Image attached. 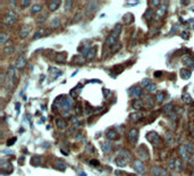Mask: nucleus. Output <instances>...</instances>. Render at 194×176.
I'll use <instances>...</instances> for the list:
<instances>
[{"instance_id": "nucleus-51", "label": "nucleus", "mask_w": 194, "mask_h": 176, "mask_svg": "<svg viewBox=\"0 0 194 176\" xmlns=\"http://www.w3.org/2000/svg\"><path fill=\"white\" fill-rule=\"evenodd\" d=\"M150 83H151V82H150V80H149V78H144V80H142V84H143L145 88H147Z\"/></svg>"}, {"instance_id": "nucleus-7", "label": "nucleus", "mask_w": 194, "mask_h": 176, "mask_svg": "<svg viewBox=\"0 0 194 176\" xmlns=\"http://www.w3.org/2000/svg\"><path fill=\"white\" fill-rule=\"evenodd\" d=\"M133 166H134V169H135L137 173H141L143 174L145 172V167H144V164L142 162V160L140 159H136L133 161Z\"/></svg>"}, {"instance_id": "nucleus-24", "label": "nucleus", "mask_w": 194, "mask_h": 176, "mask_svg": "<svg viewBox=\"0 0 194 176\" xmlns=\"http://www.w3.org/2000/svg\"><path fill=\"white\" fill-rule=\"evenodd\" d=\"M175 169H176L177 172H182V171L184 169V164H183V161H182L180 159H178V158H176V164H175Z\"/></svg>"}, {"instance_id": "nucleus-53", "label": "nucleus", "mask_w": 194, "mask_h": 176, "mask_svg": "<svg viewBox=\"0 0 194 176\" xmlns=\"http://www.w3.org/2000/svg\"><path fill=\"white\" fill-rule=\"evenodd\" d=\"M15 141H16V137L10 139V141L8 140V141H7V145H12V144H14V143H15Z\"/></svg>"}, {"instance_id": "nucleus-44", "label": "nucleus", "mask_w": 194, "mask_h": 176, "mask_svg": "<svg viewBox=\"0 0 194 176\" xmlns=\"http://www.w3.org/2000/svg\"><path fill=\"white\" fill-rule=\"evenodd\" d=\"M102 150H103L104 152H107V151L110 150V143H109V141H107V142H104V143L102 144Z\"/></svg>"}, {"instance_id": "nucleus-15", "label": "nucleus", "mask_w": 194, "mask_h": 176, "mask_svg": "<svg viewBox=\"0 0 194 176\" xmlns=\"http://www.w3.org/2000/svg\"><path fill=\"white\" fill-rule=\"evenodd\" d=\"M60 3H61V1H59V0H52V1H49V3H48V8H49V10H50V12H55V10H57V9L59 8Z\"/></svg>"}, {"instance_id": "nucleus-33", "label": "nucleus", "mask_w": 194, "mask_h": 176, "mask_svg": "<svg viewBox=\"0 0 194 176\" xmlns=\"http://www.w3.org/2000/svg\"><path fill=\"white\" fill-rule=\"evenodd\" d=\"M8 40H9V35H8V34H6L5 32H1V33H0V43H1V44L6 43Z\"/></svg>"}, {"instance_id": "nucleus-26", "label": "nucleus", "mask_w": 194, "mask_h": 176, "mask_svg": "<svg viewBox=\"0 0 194 176\" xmlns=\"http://www.w3.org/2000/svg\"><path fill=\"white\" fill-rule=\"evenodd\" d=\"M166 9H167V5H162L160 6V8L157 10V17H162L166 13Z\"/></svg>"}, {"instance_id": "nucleus-5", "label": "nucleus", "mask_w": 194, "mask_h": 176, "mask_svg": "<svg viewBox=\"0 0 194 176\" xmlns=\"http://www.w3.org/2000/svg\"><path fill=\"white\" fill-rule=\"evenodd\" d=\"M147 139L153 144V145H158L159 143H160V137H159V134L155 132V131H152V132H149L148 134H147Z\"/></svg>"}, {"instance_id": "nucleus-42", "label": "nucleus", "mask_w": 194, "mask_h": 176, "mask_svg": "<svg viewBox=\"0 0 194 176\" xmlns=\"http://www.w3.org/2000/svg\"><path fill=\"white\" fill-rule=\"evenodd\" d=\"M75 113H76L77 115H81V114L83 113V108H82V103H76V106H75Z\"/></svg>"}, {"instance_id": "nucleus-35", "label": "nucleus", "mask_w": 194, "mask_h": 176, "mask_svg": "<svg viewBox=\"0 0 194 176\" xmlns=\"http://www.w3.org/2000/svg\"><path fill=\"white\" fill-rule=\"evenodd\" d=\"M59 24H60L59 18L55 17V18H52L51 23H50V27H51V29H56V27H58V26H59Z\"/></svg>"}, {"instance_id": "nucleus-48", "label": "nucleus", "mask_w": 194, "mask_h": 176, "mask_svg": "<svg viewBox=\"0 0 194 176\" xmlns=\"http://www.w3.org/2000/svg\"><path fill=\"white\" fill-rule=\"evenodd\" d=\"M30 3H31L30 0H23V1H20V6H22V7H28Z\"/></svg>"}, {"instance_id": "nucleus-20", "label": "nucleus", "mask_w": 194, "mask_h": 176, "mask_svg": "<svg viewBox=\"0 0 194 176\" xmlns=\"http://www.w3.org/2000/svg\"><path fill=\"white\" fill-rule=\"evenodd\" d=\"M182 63L185 65V66H193L194 65V60L191 56H184L182 59Z\"/></svg>"}, {"instance_id": "nucleus-16", "label": "nucleus", "mask_w": 194, "mask_h": 176, "mask_svg": "<svg viewBox=\"0 0 194 176\" xmlns=\"http://www.w3.org/2000/svg\"><path fill=\"white\" fill-rule=\"evenodd\" d=\"M66 52H57L55 55V61L58 64H64L66 61Z\"/></svg>"}, {"instance_id": "nucleus-46", "label": "nucleus", "mask_w": 194, "mask_h": 176, "mask_svg": "<svg viewBox=\"0 0 194 176\" xmlns=\"http://www.w3.org/2000/svg\"><path fill=\"white\" fill-rule=\"evenodd\" d=\"M14 51V49H13V47L10 46V47H6V48H3V52L6 54V55H8V54H12Z\"/></svg>"}, {"instance_id": "nucleus-11", "label": "nucleus", "mask_w": 194, "mask_h": 176, "mask_svg": "<svg viewBox=\"0 0 194 176\" xmlns=\"http://www.w3.org/2000/svg\"><path fill=\"white\" fill-rule=\"evenodd\" d=\"M30 31H31V27L30 26H27V25H23V26H20V29L18 30V35H20V38H26L28 34H30Z\"/></svg>"}, {"instance_id": "nucleus-17", "label": "nucleus", "mask_w": 194, "mask_h": 176, "mask_svg": "<svg viewBox=\"0 0 194 176\" xmlns=\"http://www.w3.org/2000/svg\"><path fill=\"white\" fill-rule=\"evenodd\" d=\"M132 107H133L134 109H136V110H141V109H143L144 103H143V101L140 100V99H134V100L132 101Z\"/></svg>"}, {"instance_id": "nucleus-52", "label": "nucleus", "mask_w": 194, "mask_h": 176, "mask_svg": "<svg viewBox=\"0 0 194 176\" xmlns=\"http://www.w3.org/2000/svg\"><path fill=\"white\" fill-rule=\"evenodd\" d=\"M71 6H72V1H65V7H66V12H68V10H69Z\"/></svg>"}, {"instance_id": "nucleus-1", "label": "nucleus", "mask_w": 194, "mask_h": 176, "mask_svg": "<svg viewBox=\"0 0 194 176\" xmlns=\"http://www.w3.org/2000/svg\"><path fill=\"white\" fill-rule=\"evenodd\" d=\"M15 80H16V74H15V68L14 66H9L7 69V75H6V82H5V86L8 90H12L15 85Z\"/></svg>"}, {"instance_id": "nucleus-14", "label": "nucleus", "mask_w": 194, "mask_h": 176, "mask_svg": "<svg viewBox=\"0 0 194 176\" xmlns=\"http://www.w3.org/2000/svg\"><path fill=\"white\" fill-rule=\"evenodd\" d=\"M25 66H26V58L24 56H20L16 60V68L22 71Z\"/></svg>"}, {"instance_id": "nucleus-56", "label": "nucleus", "mask_w": 194, "mask_h": 176, "mask_svg": "<svg viewBox=\"0 0 194 176\" xmlns=\"http://www.w3.org/2000/svg\"><path fill=\"white\" fill-rule=\"evenodd\" d=\"M161 74H162L161 72H155V77H160V75H161Z\"/></svg>"}, {"instance_id": "nucleus-10", "label": "nucleus", "mask_w": 194, "mask_h": 176, "mask_svg": "<svg viewBox=\"0 0 194 176\" xmlns=\"http://www.w3.org/2000/svg\"><path fill=\"white\" fill-rule=\"evenodd\" d=\"M189 152H190V151L187 150L186 145H180L179 149H178L179 156L182 157V159H184V160H189V158H190V154H189Z\"/></svg>"}, {"instance_id": "nucleus-18", "label": "nucleus", "mask_w": 194, "mask_h": 176, "mask_svg": "<svg viewBox=\"0 0 194 176\" xmlns=\"http://www.w3.org/2000/svg\"><path fill=\"white\" fill-rule=\"evenodd\" d=\"M127 161H128V160L123 156H118L116 159V164L118 165V167H125V166L127 165Z\"/></svg>"}, {"instance_id": "nucleus-49", "label": "nucleus", "mask_w": 194, "mask_h": 176, "mask_svg": "<svg viewBox=\"0 0 194 176\" xmlns=\"http://www.w3.org/2000/svg\"><path fill=\"white\" fill-rule=\"evenodd\" d=\"M32 165H40L39 157H33V159H32Z\"/></svg>"}, {"instance_id": "nucleus-50", "label": "nucleus", "mask_w": 194, "mask_h": 176, "mask_svg": "<svg viewBox=\"0 0 194 176\" xmlns=\"http://www.w3.org/2000/svg\"><path fill=\"white\" fill-rule=\"evenodd\" d=\"M182 37H183V38H184L185 40L189 39V31H186V30L182 31Z\"/></svg>"}, {"instance_id": "nucleus-9", "label": "nucleus", "mask_w": 194, "mask_h": 176, "mask_svg": "<svg viewBox=\"0 0 194 176\" xmlns=\"http://www.w3.org/2000/svg\"><path fill=\"white\" fill-rule=\"evenodd\" d=\"M97 7H98L97 1H89V2H88V5H86V8H85V13H86L88 15H90V14L94 13V12H96V9H97Z\"/></svg>"}, {"instance_id": "nucleus-30", "label": "nucleus", "mask_w": 194, "mask_h": 176, "mask_svg": "<svg viewBox=\"0 0 194 176\" xmlns=\"http://www.w3.org/2000/svg\"><path fill=\"white\" fill-rule=\"evenodd\" d=\"M165 140L167 143H173L174 142V135L172 132H166L165 133Z\"/></svg>"}, {"instance_id": "nucleus-32", "label": "nucleus", "mask_w": 194, "mask_h": 176, "mask_svg": "<svg viewBox=\"0 0 194 176\" xmlns=\"http://www.w3.org/2000/svg\"><path fill=\"white\" fill-rule=\"evenodd\" d=\"M175 106H173L172 103H168V105H166V106H163V111L167 114V115H169L170 113H173V110H174Z\"/></svg>"}, {"instance_id": "nucleus-13", "label": "nucleus", "mask_w": 194, "mask_h": 176, "mask_svg": "<svg viewBox=\"0 0 194 176\" xmlns=\"http://www.w3.org/2000/svg\"><path fill=\"white\" fill-rule=\"evenodd\" d=\"M128 92H130L131 96L136 97L137 99H138V97L142 96V89H141L140 86H133V88H131V89L128 90Z\"/></svg>"}, {"instance_id": "nucleus-23", "label": "nucleus", "mask_w": 194, "mask_h": 176, "mask_svg": "<svg viewBox=\"0 0 194 176\" xmlns=\"http://www.w3.org/2000/svg\"><path fill=\"white\" fill-rule=\"evenodd\" d=\"M106 135H107L108 140H116L117 137H118V133H117L116 131H114V130H109Z\"/></svg>"}, {"instance_id": "nucleus-28", "label": "nucleus", "mask_w": 194, "mask_h": 176, "mask_svg": "<svg viewBox=\"0 0 194 176\" xmlns=\"http://www.w3.org/2000/svg\"><path fill=\"white\" fill-rule=\"evenodd\" d=\"M5 168H8L10 172L13 171V166H12V164L9 162V161H1V172L2 171H5Z\"/></svg>"}, {"instance_id": "nucleus-34", "label": "nucleus", "mask_w": 194, "mask_h": 176, "mask_svg": "<svg viewBox=\"0 0 194 176\" xmlns=\"http://www.w3.org/2000/svg\"><path fill=\"white\" fill-rule=\"evenodd\" d=\"M163 99H165V93L163 92H158L157 94H155V101L157 102H162L163 101Z\"/></svg>"}, {"instance_id": "nucleus-25", "label": "nucleus", "mask_w": 194, "mask_h": 176, "mask_svg": "<svg viewBox=\"0 0 194 176\" xmlns=\"http://www.w3.org/2000/svg\"><path fill=\"white\" fill-rule=\"evenodd\" d=\"M179 74H180L182 78H184V80H189V78L191 77V72H190V71H187V69H185V68L180 69Z\"/></svg>"}, {"instance_id": "nucleus-39", "label": "nucleus", "mask_w": 194, "mask_h": 176, "mask_svg": "<svg viewBox=\"0 0 194 176\" xmlns=\"http://www.w3.org/2000/svg\"><path fill=\"white\" fill-rule=\"evenodd\" d=\"M42 35H44V30H39V31H37V32H35V34L33 35V40L39 39V38L42 37Z\"/></svg>"}, {"instance_id": "nucleus-19", "label": "nucleus", "mask_w": 194, "mask_h": 176, "mask_svg": "<svg viewBox=\"0 0 194 176\" xmlns=\"http://www.w3.org/2000/svg\"><path fill=\"white\" fill-rule=\"evenodd\" d=\"M144 103H145V107L148 108H153L155 107V99L150 96H147L144 99Z\"/></svg>"}, {"instance_id": "nucleus-12", "label": "nucleus", "mask_w": 194, "mask_h": 176, "mask_svg": "<svg viewBox=\"0 0 194 176\" xmlns=\"http://www.w3.org/2000/svg\"><path fill=\"white\" fill-rule=\"evenodd\" d=\"M152 174L155 176H167V172L166 169L161 168V167H158V166H153L152 169H151Z\"/></svg>"}, {"instance_id": "nucleus-54", "label": "nucleus", "mask_w": 194, "mask_h": 176, "mask_svg": "<svg viewBox=\"0 0 194 176\" xmlns=\"http://www.w3.org/2000/svg\"><path fill=\"white\" fill-rule=\"evenodd\" d=\"M190 133L194 137V124H190Z\"/></svg>"}, {"instance_id": "nucleus-8", "label": "nucleus", "mask_w": 194, "mask_h": 176, "mask_svg": "<svg viewBox=\"0 0 194 176\" xmlns=\"http://www.w3.org/2000/svg\"><path fill=\"white\" fill-rule=\"evenodd\" d=\"M127 137H128V140H130V142H131L132 144H135L136 141H137V137H138V131L135 130V128L131 130V131L127 133Z\"/></svg>"}, {"instance_id": "nucleus-55", "label": "nucleus", "mask_w": 194, "mask_h": 176, "mask_svg": "<svg viewBox=\"0 0 194 176\" xmlns=\"http://www.w3.org/2000/svg\"><path fill=\"white\" fill-rule=\"evenodd\" d=\"M189 164H192V165H194V156H190V158H189Z\"/></svg>"}, {"instance_id": "nucleus-43", "label": "nucleus", "mask_w": 194, "mask_h": 176, "mask_svg": "<svg viewBox=\"0 0 194 176\" xmlns=\"http://www.w3.org/2000/svg\"><path fill=\"white\" fill-rule=\"evenodd\" d=\"M175 164H176V158H170V160L168 161V167L170 169H175Z\"/></svg>"}, {"instance_id": "nucleus-40", "label": "nucleus", "mask_w": 194, "mask_h": 176, "mask_svg": "<svg viewBox=\"0 0 194 176\" xmlns=\"http://www.w3.org/2000/svg\"><path fill=\"white\" fill-rule=\"evenodd\" d=\"M96 54H97V49H96V48H92V49H90V51L88 52L86 57H88V58H93V57L96 56Z\"/></svg>"}, {"instance_id": "nucleus-59", "label": "nucleus", "mask_w": 194, "mask_h": 176, "mask_svg": "<svg viewBox=\"0 0 194 176\" xmlns=\"http://www.w3.org/2000/svg\"><path fill=\"white\" fill-rule=\"evenodd\" d=\"M81 176H85V173H81Z\"/></svg>"}, {"instance_id": "nucleus-47", "label": "nucleus", "mask_w": 194, "mask_h": 176, "mask_svg": "<svg viewBox=\"0 0 194 176\" xmlns=\"http://www.w3.org/2000/svg\"><path fill=\"white\" fill-rule=\"evenodd\" d=\"M150 2V5H151V7H159L160 6V1L159 0H155V1H149Z\"/></svg>"}, {"instance_id": "nucleus-3", "label": "nucleus", "mask_w": 194, "mask_h": 176, "mask_svg": "<svg viewBox=\"0 0 194 176\" xmlns=\"http://www.w3.org/2000/svg\"><path fill=\"white\" fill-rule=\"evenodd\" d=\"M17 20V15L14 10H8L6 12V14L3 15V18H2V23L5 25H13Z\"/></svg>"}, {"instance_id": "nucleus-29", "label": "nucleus", "mask_w": 194, "mask_h": 176, "mask_svg": "<svg viewBox=\"0 0 194 176\" xmlns=\"http://www.w3.org/2000/svg\"><path fill=\"white\" fill-rule=\"evenodd\" d=\"M41 10H42V6H41L40 3H35V5H33V6H32V8H31V13H32V14L40 13Z\"/></svg>"}, {"instance_id": "nucleus-27", "label": "nucleus", "mask_w": 194, "mask_h": 176, "mask_svg": "<svg viewBox=\"0 0 194 176\" xmlns=\"http://www.w3.org/2000/svg\"><path fill=\"white\" fill-rule=\"evenodd\" d=\"M85 63V60L83 59V57H78V56H75L74 58L72 59V64L74 65H83Z\"/></svg>"}, {"instance_id": "nucleus-6", "label": "nucleus", "mask_w": 194, "mask_h": 176, "mask_svg": "<svg viewBox=\"0 0 194 176\" xmlns=\"http://www.w3.org/2000/svg\"><path fill=\"white\" fill-rule=\"evenodd\" d=\"M137 157L142 160H148L149 159V152L144 145H140L137 149Z\"/></svg>"}, {"instance_id": "nucleus-31", "label": "nucleus", "mask_w": 194, "mask_h": 176, "mask_svg": "<svg viewBox=\"0 0 194 176\" xmlns=\"http://www.w3.org/2000/svg\"><path fill=\"white\" fill-rule=\"evenodd\" d=\"M182 101H183L184 103H186V105L191 103V102H192V98H191V94H189V93H184V94L182 96Z\"/></svg>"}, {"instance_id": "nucleus-41", "label": "nucleus", "mask_w": 194, "mask_h": 176, "mask_svg": "<svg viewBox=\"0 0 194 176\" xmlns=\"http://www.w3.org/2000/svg\"><path fill=\"white\" fill-rule=\"evenodd\" d=\"M56 166H57V168L60 169V171H64L65 167H66V165H65L64 161H61V160H57V161H56Z\"/></svg>"}, {"instance_id": "nucleus-36", "label": "nucleus", "mask_w": 194, "mask_h": 176, "mask_svg": "<svg viewBox=\"0 0 194 176\" xmlns=\"http://www.w3.org/2000/svg\"><path fill=\"white\" fill-rule=\"evenodd\" d=\"M145 90H147L148 92H155V90H157V84H155V83H150V84L145 88Z\"/></svg>"}, {"instance_id": "nucleus-38", "label": "nucleus", "mask_w": 194, "mask_h": 176, "mask_svg": "<svg viewBox=\"0 0 194 176\" xmlns=\"http://www.w3.org/2000/svg\"><path fill=\"white\" fill-rule=\"evenodd\" d=\"M152 16H153V12H152V9H148L147 10V13L144 14V18L147 20H150L152 18Z\"/></svg>"}, {"instance_id": "nucleus-37", "label": "nucleus", "mask_w": 194, "mask_h": 176, "mask_svg": "<svg viewBox=\"0 0 194 176\" xmlns=\"http://www.w3.org/2000/svg\"><path fill=\"white\" fill-rule=\"evenodd\" d=\"M47 17H48V14H42V15H40V16H38V17H37V23L41 24V23L45 22Z\"/></svg>"}, {"instance_id": "nucleus-58", "label": "nucleus", "mask_w": 194, "mask_h": 176, "mask_svg": "<svg viewBox=\"0 0 194 176\" xmlns=\"http://www.w3.org/2000/svg\"><path fill=\"white\" fill-rule=\"evenodd\" d=\"M191 176H194V168L192 169V172H191Z\"/></svg>"}, {"instance_id": "nucleus-21", "label": "nucleus", "mask_w": 194, "mask_h": 176, "mask_svg": "<svg viewBox=\"0 0 194 176\" xmlns=\"http://www.w3.org/2000/svg\"><path fill=\"white\" fill-rule=\"evenodd\" d=\"M130 118L133 122H138V120H141L143 118V114L142 113H133V114L130 115Z\"/></svg>"}, {"instance_id": "nucleus-4", "label": "nucleus", "mask_w": 194, "mask_h": 176, "mask_svg": "<svg viewBox=\"0 0 194 176\" xmlns=\"http://www.w3.org/2000/svg\"><path fill=\"white\" fill-rule=\"evenodd\" d=\"M73 103L71 101V99L67 98V97H64L62 98V102H61V111H62V115H68L69 114V110L72 108Z\"/></svg>"}, {"instance_id": "nucleus-57", "label": "nucleus", "mask_w": 194, "mask_h": 176, "mask_svg": "<svg viewBox=\"0 0 194 176\" xmlns=\"http://www.w3.org/2000/svg\"><path fill=\"white\" fill-rule=\"evenodd\" d=\"M91 162H92V164H94V165H99V162H98V161H96V160H92Z\"/></svg>"}, {"instance_id": "nucleus-22", "label": "nucleus", "mask_w": 194, "mask_h": 176, "mask_svg": "<svg viewBox=\"0 0 194 176\" xmlns=\"http://www.w3.org/2000/svg\"><path fill=\"white\" fill-rule=\"evenodd\" d=\"M56 124H57L58 128H60V130H64V128L67 127V123H66V120H65L64 118H58V119L56 120Z\"/></svg>"}, {"instance_id": "nucleus-45", "label": "nucleus", "mask_w": 194, "mask_h": 176, "mask_svg": "<svg viewBox=\"0 0 194 176\" xmlns=\"http://www.w3.org/2000/svg\"><path fill=\"white\" fill-rule=\"evenodd\" d=\"M174 113H176L177 115H180V114H183V113H184V109H183L182 107H179V106H175Z\"/></svg>"}, {"instance_id": "nucleus-2", "label": "nucleus", "mask_w": 194, "mask_h": 176, "mask_svg": "<svg viewBox=\"0 0 194 176\" xmlns=\"http://www.w3.org/2000/svg\"><path fill=\"white\" fill-rule=\"evenodd\" d=\"M120 31H121V25L117 24L116 26L114 27V30L110 32V34L108 35V38H107V41H106L107 46L111 47V46L116 44L117 41H118V38H119V34H120Z\"/></svg>"}]
</instances>
